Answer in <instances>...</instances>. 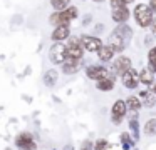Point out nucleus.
<instances>
[{"label":"nucleus","mask_w":156,"mask_h":150,"mask_svg":"<svg viewBox=\"0 0 156 150\" xmlns=\"http://www.w3.org/2000/svg\"><path fill=\"white\" fill-rule=\"evenodd\" d=\"M131 37H133L131 27L126 25V23H119V25L112 30L111 35H109L108 43H109V47H111L114 52H122V50L128 47Z\"/></svg>","instance_id":"nucleus-1"},{"label":"nucleus","mask_w":156,"mask_h":150,"mask_svg":"<svg viewBox=\"0 0 156 150\" xmlns=\"http://www.w3.org/2000/svg\"><path fill=\"white\" fill-rule=\"evenodd\" d=\"M134 20L136 23H138L139 27H149L153 23V20H154V17H153V10L149 5H144V3H139V5H136L134 8Z\"/></svg>","instance_id":"nucleus-2"},{"label":"nucleus","mask_w":156,"mask_h":150,"mask_svg":"<svg viewBox=\"0 0 156 150\" xmlns=\"http://www.w3.org/2000/svg\"><path fill=\"white\" fill-rule=\"evenodd\" d=\"M77 17V8L76 7H69V8L62 10V12H55L51 15L49 22L55 27H61V25H69L71 20H74Z\"/></svg>","instance_id":"nucleus-3"},{"label":"nucleus","mask_w":156,"mask_h":150,"mask_svg":"<svg viewBox=\"0 0 156 150\" xmlns=\"http://www.w3.org/2000/svg\"><path fill=\"white\" fill-rule=\"evenodd\" d=\"M82 53H84V47H82L81 40L76 38V37H71L69 43L66 45V55H67V58H66V60H74V62H81Z\"/></svg>","instance_id":"nucleus-4"},{"label":"nucleus","mask_w":156,"mask_h":150,"mask_svg":"<svg viewBox=\"0 0 156 150\" xmlns=\"http://www.w3.org/2000/svg\"><path fill=\"white\" fill-rule=\"evenodd\" d=\"M67 55H66V45H62L61 42H55L49 50V60L55 65H62L66 62Z\"/></svg>","instance_id":"nucleus-5"},{"label":"nucleus","mask_w":156,"mask_h":150,"mask_svg":"<svg viewBox=\"0 0 156 150\" xmlns=\"http://www.w3.org/2000/svg\"><path fill=\"white\" fill-rule=\"evenodd\" d=\"M86 75L92 80H102V78H112L109 70L102 65H91L86 68Z\"/></svg>","instance_id":"nucleus-6"},{"label":"nucleus","mask_w":156,"mask_h":150,"mask_svg":"<svg viewBox=\"0 0 156 150\" xmlns=\"http://www.w3.org/2000/svg\"><path fill=\"white\" fill-rule=\"evenodd\" d=\"M15 143H17V147L22 150H37V143L34 142V137L29 132L19 133L17 138H15Z\"/></svg>","instance_id":"nucleus-7"},{"label":"nucleus","mask_w":156,"mask_h":150,"mask_svg":"<svg viewBox=\"0 0 156 150\" xmlns=\"http://www.w3.org/2000/svg\"><path fill=\"white\" fill-rule=\"evenodd\" d=\"M128 105H126V102L124 100H116L114 102V105H112V108H111V118H112V122L118 125V123H121V120L124 118V115L128 112Z\"/></svg>","instance_id":"nucleus-8"},{"label":"nucleus","mask_w":156,"mask_h":150,"mask_svg":"<svg viewBox=\"0 0 156 150\" xmlns=\"http://www.w3.org/2000/svg\"><path fill=\"white\" fill-rule=\"evenodd\" d=\"M121 82H122V85H124L126 88H131V90L133 88H138V83L141 82L138 70H134V68L128 70V72L121 77Z\"/></svg>","instance_id":"nucleus-9"},{"label":"nucleus","mask_w":156,"mask_h":150,"mask_svg":"<svg viewBox=\"0 0 156 150\" xmlns=\"http://www.w3.org/2000/svg\"><path fill=\"white\" fill-rule=\"evenodd\" d=\"M128 70H131V58L129 57H118L112 63V72L122 77Z\"/></svg>","instance_id":"nucleus-10"},{"label":"nucleus","mask_w":156,"mask_h":150,"mask_svg":"<svg viewBox=\"0 0 156 150\" xmlns=\"http://www.w3.org/2000/svg\"><path fill=\"white\" fill-rule=\"evenodd\" d=\"M81 43L87 52H99V48L102 47V42L98 37H91V35H82L81 37Z\"/></svg>","instance_id":"nucleus-11"},{"label":"nucleus","mask_w":156,"mask_h":150,"mask_svg":"<svg viewBox=\"0 0 156 150\" xmlns=\"http://www.w3.org/2000/svg\"><path fill=\"white\" fill-rule=\"evenodd\" d=\"M129 18V10L126 8V5L112 8V20H116L118 23H126Z\"/></svg>","instance_id":"nucleus-12"},{"label":"nucleus","mask_w":156,"mask_h":150,"mask_svg":"<svg viewBox=\"0 0 156 150\" xmlns=\"http://www.w3.org/2000/svg\"><path fill=\"white\" fill-rule=\"evenodd\" d=\"M69 37V25H61V27H55V30L52 32L51 38L54 42H62Z\"/></svg>","instance_id":"nucleus-13"},{"label":"nucleus","mask_w":156,"mask_h":150,"mask_svg":"<svg viewBox=\"0 0 156 150\" xmlns=\"http://www.w3.org/2000/svg\"><path fill=\"white\" fill-rule=\"evenodd\" d=\"M141 97H143V105L151 108V107L156 105V93L153 90H146V92H141Z\"/></svg>","instance_id":"nucleus-14"},{"label":"nucleus","mask_w":156,"mask_h":150,"mask_svg":"<svg viewBox=\"0 0 156 150\" xmlns=\"http://www.w3.org/2000/svg\"><path fill=\"white\" fill-rule=\"evenodd\" d=\"M57 78H59L57 70H54V68L47 70V72L44 73V83H45L47 87H54L55 83H57Z\"/></svg>","instance_id":"nucleus-15"},{"label":"nucleus","mask_w":156,"mask_h":150,"mask_svg":"<svg viewBox=\"0 0 156 150\" xmlns=\"http://www.w3.org/2000/svg\"><path fill=\"white\" fill-rule=\"evenodd\" d=\"M98 55H99V58H101L102 62H109V60L114 57V50H112L109 45H102L101 48H99Z\"/></svg>","instance_id":"nucleus-16"},{"label":"nucleus","mask_w":156,"mask_h":150,"mask_svg":"<svg viewBox=\"0 0 156 150\" xmlns=\"http://www.w3.org/2000/svg\"><path fill=\"white\" fill-rule=\"evenodd\" d=\"M77 68H79V62H74V60H66V62L62 63V72L67 73V75L76 73Z\"/></svg>","instance_id":"nucleus-17"},{"label":"nucleus","mask_w":156,"mask_h":150,"mask_svg":"<svg viewBox=\"0 0 156 150\" xmlns=\"http://www.w3.org/2000/svg\"><path fill=\"white\" fill-rule=\"evenodd\" d=\"M98 90H102V92H109V90L114 88V80L112 78H102L98 80Z\"/></svg>","instance_id":"nucleus-18"},{"label":"nucleus","mask_w":156,"mask_h":150,"mask_svg":"<svg viewBox=\"0 0 156 150\" xmlns=\"http://www.w3.org/2000/svg\"><path fill=\"white\" fill-rule=\"evenodd\" d=\"M129 128H131L133 140L138 142V140H139V123H138V118H136V117H133V118L129 120Z\"/></svg>","instance_id":"nucleus-19"},{"label":"nucleus","mask_w":156,"mask_h":150,"mask_svg":"<svg viewBox=\"0 0 156 150\" xmlns=\"http://www.w3.org/2000/svg\"><path fill=\"white\" fill-rule=\"evenodd\" d=\"M126 105H128L129 110H133V112H138L139 107H141V100H139L136 95H131V97H128V100H126Z\"/></svg>","instance_id":"nucleus-20"},{"label":"nucleus","mask_w":156,"mask_h":150,"mask_svg":"<svg viewBox=\"0 0 156 150\" xmlns=\"http://www.w3.org/2000/svg\"><path fill=\"white\" fill-rule=\"evenodd\" d=\"M139 78H141L143 83H146V85L151 87L153 85V80H154V77H153V72L149 68H144L141 73H139Z\"/></svg>","instance_id":"nucleus-21"},{"label":"nucleus","mask_w":156,"mask_h":150,"mask_svg":"<svg viewBox=\"0 0 156 150\" xmlns=\"http://www.w3.org/2000/svg\"><path fill=\"white\" fill-rule=\"evenodd\" d=\"M148 68L151 72H156V47H153L148 52Z\"/></svg>","instance_id":"nucleus-22"},{"label":"nucleus","mask_w":156,"mask_h":150,"mask_svg":"<svg viewBox=\"0 0 156 150\" xmlns=\"http://www.w3.org/2000/svg\"><path fill=\"white\" fill-rule=\"evenodd\" d=\"M144 133L148 137H153L156 135V118H149L144 125Z\"/></svg>","instance_id":"nucleus-23"},{"label":"nucleus","mask_w":156,"mask_h":150,"mask_svg":"<svg viewBox=\"0 0 156 150\" xmlns=\"http://www.w3.org/2000/svg\"><path fill=\"white\" fill-rule=\"evenodd\" d=\"M69 3H71V0H51V5L57 12H62V10L69 8Z\"/></svg>","instance_id":"nucleus-24"},{"label":"nucleus","mask_w":156,"mask_h":150,"mask_svg":"<svg viewBox=\"0 0 156 150\" xmlns=\"http://www.w3.org/2000/svg\"><path fill=\"white\" fill-rule=\"evenodd\" d=\"M133 143H134V140H133V137H129V133H121V147L124 150H129L133 147Z\"/></svg>","instance_id":"nucleus-25"},{"label":"nucleus","mask_w":156,"mask_h":150,"mask_svg":"<svg viewBox=\"0 0 156 150\" xmlns=\"http://www.w3.org/2000/svg\"><path fill=\"white\" fill-rule=\"evenodd\" d=\"M109 148H111V143L108 140H98L94 147V150H109Z\"/></svg>","instance_id":"nucleus-26"},{"label":"nucleus","mask_w":156,"mask_h":150,"mask_svg":"<svg viewBox=\"0 0 156 150\" xmlns=\"http://www.w3.org/2000/svg\"><path fill=\"white\" fill-rule=\"evenodd\" d=\"M122 5H126L122 0H111V8H118V7H122Z\"/></svg>","instance_id":"nucleus-27"},{"label":"nucleus","mask_w":156,"mask_h":150,"mask_svg":"<svg viewBox=\"0 0 156 150\" xmlns=\"http://www.w3.org/2000/svg\"><path fill=\"white\" fill-rule=\"evenodd\" d=\"M81 150H92V143L89 142V140H86L84 143H82V147H81Z\"/></svg>","instance_id":"nucleus-28"},{"label":"nucleus","mask_w":156,"mask_h":150,"mask_svg":"<svg viewBox=\"0 0 156 150\" xmlns=\"http://www.w3.org/2000/svg\"><path fill=\"white\" fill-rule=\"evenodd\" d=\"M151 32H153V35L156 37V18L153 20V23H151Z\"/></svg>","instance_id":"nucleus-29"},{"label":"nucleus","mask_w":156,"mask_h":150,"mask_svg":"<svg viewBox=\"0 0 156 150\" xmlns=\"http://www.w3.org/2000/svg\"><path fill=\"white\" fill-rule=\"evenodd\" d=\"M89 22H91V15H86L84 17V22H82V23H84V25H87Z\"/></svg>","instance_id":"nucleus-30"},{"label":"nucleus","mask_w":156,"mask_h":150,"mask_svg":"<svg viewBox=\"0 0 156 150\" xmlns=\"http://www.w3.org/2000/svg\"><path fill=\"white\" fill-rule=\"evenodd\" d=\"M149 5H151V10H154V12H156V0H151Z\"/></svg>","instance_id":"nucleus-31"},{"label":"nucleus","mask_w":156,"mask_h":150,"mask_svg":"<svg viewBox=\"0 0 156 150\" xmlns=\"http://www.w3.org/2000/svg\"><path fill=\"white\" fill-rule=\"evenodd\" d=\"M102 28H104V25H101V23H99V25H96V32H98V30H99V32H101Z\"/></svg>","instance_id":"nucleus-32"},{"label":"nucleus","mask_w":156,"mask_h":150,"mask_svg":"<svg viewBox=\"0 0 156 150\" xmlns=\"http://www.w3.org/2000/svg\"><path fill=\"white\" fill-rule=\"evenodd\" d=\"M64 150H74V147H72V145H66Z\"/></svg>","instance_id":"nucleus-33"},{"label":"nucleus","mask_w":156,"mask_h":150,"mask_svg":"<svg viewBox=\"0 0 156 150\" xmlns=\"http://www.w3.org/2000/svg\"><path fill=\"white\" fill-rule=\"evenodd\" d=\"M124 3H131V2H134V0H122Z\"/></svg>","instance_id":"nucleus-34"},{"label":"nucleus","mask_w":156,"mask_h":150,"mask_svg":"<svg viewBox=\"0 0 156 150\" xmlns=\"http://www.w3.org/2000/svg\"><path fill=\"white\" fill-rule=\"evenodd\" d=\"M94 2H98V3H101V2H104V0H94Z\"/></svg>","instance_id":"nucleus-35"},{"label":"nucleus","mask_w":156,"mask_h":150,"mask_svg":"<svg viewBox=\"0 0 156 150\" xmlns=\"http://www.w3.org/2000/svg\"><path fill=\"white\" fill-rule=\"evenodd\" d=\"M5 150H12V148H5Z\"/></svg>","instance_id":"nucleus-36"}]
</instances>
